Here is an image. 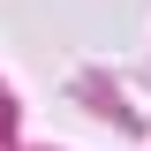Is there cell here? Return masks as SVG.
Returning a JSON list of instances; mask_svg holds the SVG:
<instances>
[]
</instances>
